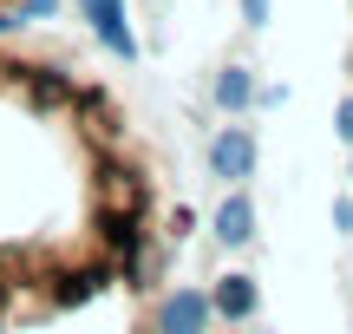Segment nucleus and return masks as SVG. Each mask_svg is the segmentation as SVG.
I'll return each mask as SVG.
<instances>
[{"instance_id":"obj_4","label":"nucleus","mask_w":353,"mask_h":334,"mask_svg":"<svg viewBox=\"0 0 353 334\" xmlns=\"http://www.w3.org/2000/svg\"><path fill=\"white\" fill-rule=\"evenodd\" d=\"M79 7H85L92 33H99L118 59H138V39H131V26H125V0H79Z\"/></svg>"},{"instance_id":"obj_1","label":"nucleus","mask_w":353,"mask_h":334,"mask_svg":"<svg viewBox=\"0 0 353 334\" xmlns=\"http://www.w3.org/2000/svg\"><path fill=\"white\" fill-rule=\"evenodd\" d=\"M255 157H262V151H255V131L249 125H229V131H216V138H210V170L223 184L255 177Z\"/></svg>"},{"instance_id":"obj_6","label":"nucleus","mask_w":353,"mask_h":334,"mask_svg":"<svg viewBox=\"0 0 353 334\" xmlns=\"http://www.w3.org/2000/svg\"><path fill=\"white\" fill-rule=\"evenodd\" d=\"M216 105H223V112H249L255 105V72L249 66H223V72H216Z\"/></svg>"},{"instance_id":"obj_3","label":"nucleus","mask_w":353,"mask_h":334,"mask_svg":"<svg viewBox=\"0 0 353 334\" xmlns=\"http://www.w3.org/2000/svg\"><path fill=\"white\" fill-rule=\"evenodd\" d=\"M255 302H262V288H255V275H242V269H229L223 282L210 288V315L216 322H249Z\"/></svg>"},{"instance_id":"obj_5","label":"nucleus","mask_w":353,"mask_h":334,"mask_svg":"<svg viewBox=\"0 0 353 334\" xmlns=\"http://www.w3.org/2000/svg\"><path fill=\"white\" fill-rule=\"evenodd\" d=\"M249 236H255V204L236 190V197H223V210H216V243H223V249H242Z\"/></svg>"},{"instance_id":"obj_8","label":"nucleus","mask_w":353,"mask_h":334,"mask_svg":"<svg viewBox=\"0 0 353 334\" xmlns=\"http://www.w3.org/2000/svg\"><path fill=\"white\" fill-rule=\"evenodd\" d=\"M242 20H249V26H262V20H268V0H242Z\"/></svg>"},{"instance_id":"obj_2","label":"nucleus","mask_w":353,"mask_h":334,"mask_svg":"<svg viewBox=\"0 0 353 334\" xmlns=\"http://www.w3.org/2000/svg\"><path fill=\"white\" fill-rule=\"evenodd\" d=\"M216 315H210V295L203 288H176V295L157 302V334H203Z\"/></svg>"},{"instance_id":"obj_9","label":"nucleus","mask_w":353,"mask_h":334,"mask_svg":"<svg viewBox=\"0 0 353 334\" xmlns=\"http://www.w3.org/2000/svg\"><path fill=\"white\" fill-rule=\"evenodd\" d=\"M334 223H341V230H353V197H341V204H334Z\"/></svg>"},{"instance_id":"obj_10","label":"nucleus","mask_w":353,"mask_h":334,"mask_svg":"<svg viewBox=\"0 0 353 334\" xmlns=\"http://www.w3.org/2000/svg\"><path fill=\"white\" fill-rule=\"evenodd\" d=\"M0 72H7V59H0Z\"/></svg>"},{"instance_id":"obj_7","label":"nucleus","mask_w":353,"mask_h":334,"mask_svg":"<svg viewBox=\"0 0 353 334\" xmlns=\"http://www.w3.org/2000/svg\"><path fill=\"white\" fill-rule=\"evenodd\" d=\"M334 131H341V138L353 144V99H341V112H334Z\"/></svg>"}]
</instances>
